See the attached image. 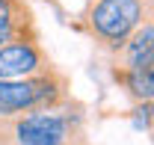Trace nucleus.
I'll list each match as a JSON object with an SVG mask.
<instances>
[{"label":"nucleus","mask_w":154,"mask_h":145,"mask_svg":"<svg viewBox=\"0 0 154 145\" xmlns=\"http://www.w3.org/2000/svg\"><path fill=\"white\" fill-rule=\"evenodd\" d=\"M134 125L139 130H151V101H139V107L134 110Z\"/></svg>","instance_id":"nucleus-8"},{"label":"nucleus","mask_w":154,"mask_h":145,"mask_svg":"<svg viewBox=\"0 0 154 145\" xmlns=\"http://www.w3.org/2000/svg\"><path fill=\"white\" fill-rule=\"evenodd\" d=\"M154 0H92L77 24L104 51H116L139 24L151 21Z\"/></svg>","instance_id":"nucleus-2"},{"label":"nucleus","mask_w":154,"mask_h":145,"mask_svg":"<svg viewBox=\"0 0 154 145\" xmlns=\"http://www.w3.org/2000/svg\"><path fill=\"white\" fill-rule=\"evenodd\" d=\"M71 104V101H68ZM57 110H27L15 116H0V145H68L83 136L80 113Z\"/></svg>","instance_id":"nucleus-1"},{"label":"nucleus","mask_w":154,"mask_h":145,"mask_svg":"<svg viewBox=\"0 0 154 145\" xmlns=\"http://www.w3.org/2000/svg\"><path fill=\"white\" fill-rule=\"evenodd\" d=\"M116 54L113 68H139V65H154V21L139 24L131 36L125 39Z\"/></svg>","instance_id":"nucleus-5"},{"label":"nucleus","mask_w":154,"mask_h":145,"mask_svg":"<svg viewBox=\"0 0 154 145\" xmlns=\"http://www.w3.org/2000/svg\"><path fill=\"white\" fill-rule=\"evenodd\" d=\"M71 101V83L57 65L38 74L0 80V116H15L27 110H57Z\"/></svg>","instance_id":"nucleus-3"},{"label":"nucleus","mask_w":154,"mask_h":145,"mask_svg":"<svg viewBox=\"0 0 154 145\" xmlns=\"http://www.w3.org/2000/svg\"><path fill=\"white\" fill-rule=\"evenodd\" d=\"M113 77L122 89L139 101H151L154 98V65H139V68H113Z\"/></svg>","instance_id":"nucleus-7"},{"label":"nucleus","mask_w":154,"mask_h":145,"mask_svg":"<svg viewBox=\"0 0 154 145\" xmlns=\"http://www.w3.org/2000/svg\"><path fill=\"white\" fill-rule=\"evenodd\" d=\"M68 145H89V139H86V136H77L74 142H68Z\"/></svg>","instance_id":"nucleus-9"},{"label":"nucleus","mask_w":154,"mask_h":145,"mask_svg":"<svg viewBox=\"0 0 154 145\" xmlns=\"http://www.w3.org/2000/svg\"><path fill=\"white\" fill-rule=\"evenodd\" d=\"M12 39H38L36 18L24 0H0V45Z\"/></svg>","instance_id":"nucleus-6"},{"label":"nucleus","mask_w":154,"mask_h":145,"mask_svg":"<svg viewBox=\"0 0 154 145\" xmlns=\"http://www.w3.org/2000/svg\"><path fill=\"white\" fill-rule=\"evenodd\" d=\"M48 68H54V62L38 45V39H12L0 45V80H15Z\"/></svg>","instance_id":"nucleus-4"}]
</instances>
